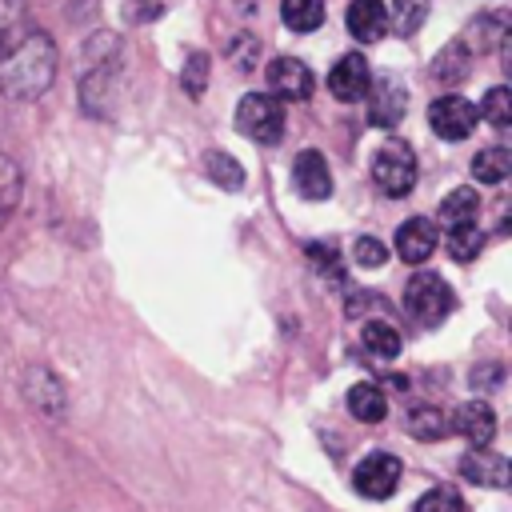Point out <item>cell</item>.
Returning a JSON list of instances; mask_svg holds the SVG:
<instances>
[{
	"label": "cell",
	"mask_w": 512,
	"mask_h": 512,
	"mask_svg": "<svg viewBox=\"0 0 512 512\" xmlns=\"http://www.w3.org/2000/svg\"><path fill=\"white\" fill-rule=\"evenodd\" d=\"M480 112H484V120H488L492 128H508V124H512V92H508V84L488 88Z\"/></svg>",
	"instance_id": "obj_29"
},
{
	"label": "cell",
	"mask_w": 512,
	"mask_h": 512,
	"mask_svg": "<svg viewBox=\"0 0 512 512\" xmlns=\"http://www.w3.org/2000/svg\"><path fill=\"white\" fill-rule=\"evenodd\" d=\"M456 308V292L448 288V280L440 272H412L408 284H404V312L424 324V328H436L448 320V312Z\"/></svg>",
	"instance_id": "obj_3"
},
{
	"label": "cell",
	"mask_w": 512,
	"mask_h": 512,
	"mask_svg": "<svg viewBox=\"0 0 512 512\" xmlns=\"http://www.w3.org/2000/svg\"><path fill=\"white\" fill-rule=\"evenodd\" d=\"M124 80V52L116 32H96L84 44V76H80V104L88 116H112Z\"/></svg>",
	"instance_id": "obj_2"
},
{
	"label": "cell",
	"mask_w": 512,
	"mask_h": 512,
	"mask_svg": "<svg viewBox=\"0 0 512 512\" xmlns=\"http://www.w3.org/2000/svg\"><path fill=\"white\" fill-rule=\"evenodd\" d=\"M468 68H472V52H468L460 40H452V44L432 60V80H440V84H460V80H468Z\"/></svg>",
	"instance_id": "obj_22"
},
{
	"label": "cell",
	"mask_w": 512,
	"mask_h": 512,
	"mask_svg": "<svg viewBox=\"0 0 512 512\" xmlns=\"http://www.w3.org/2000/svg\"><path fill=\"white\" fill-rule=\"evenodd\" d=\"M428 4H432V0H396V4L388 8V28H396L400 36H412V32L424 24Z\"/></svg>",
	"instance_id": "obj_28"
},
{
	"label": "cell",
	"mask_w": 512,
	"mask_h": 512,
	"mask_svg": "<svg viewBox=\"0 0 512 512\" xmlns=\"http://www.w3.org/2000/svg\"><path fill=\"white\" fill-rule=\"evenodd\" d=\"M280 20L292 32H312L324 24V0H280Z\"/></svg>",
	"instance_id": "obj_24"
},
{
	"label": "cell",
	"mask_w": 512,
	"mask_h": 512,
	"mask_svg": "<svg viewBox=\"0 0 512 512\" xmlns=\"http://www.w3.org/2000/svg\"><path fill=\"white\" fill-rule=\"evenodd\" d=\"M348 32L360 44H376L388 32V4L384 0H348Z\"/></svg>",
	"instance_id": "obj_15"
},
{
	"label": "cell",
	"mask_w": 512,
	"mask_h": 512,
	"mask_svg": "<svg viewBox=\"0 0 512 512\" xmlns=\"http://www.w3.org/2000/svg\"><path fill=\"white\" fill-rule=\"evenodd\" d=\"M228 60H232L240 72H252V68H256V60H260V40H256V36H248V32H240V36L232 40V48H228Z\"/></svg>",
	"instance_id": "obj_32"
},
{
	"label": "cell",
	"mask_w": 512,
	"mask_h": 512,
	"mask_svg": "<svg viewBox=\"0 0 512 512\" xmlns=\"http://www.w3.org/2000/svg\"><path fill=\"white\" fill-rule=\"evenodd\" d=\"M500 364H476V372L468 376L472 380V388H492V384H500Z\"/></svg>",
	"instance_id": "obj_35"
},
{
	"label": "cell",
	"mask_w": 512,
	"mask_h": 512,
	"mask_svg": "<svg viewBox=\"0 0 512 512\" xmlns=\"http://www.w3.org/2000/svg\"><path fill=\"white\" fill-rule=\"evenodd\" d=\"M436 240H440V232H436V224L428 216H408L396 228V256L416 268V264H424L436 252Z\"/></svg>",
	"instance_id": "obj_12"
},
{
	"label": "cell",
	"mask_w": 512,
	"mask_h": 512,
	"mask_svg": "<svg viewBox=\"0 0 512 512\" xmlns=\"http://www.w3.org/2000/svg\"><path fill=\"white\" fill-rule=\"evenodd\" d=\"M412 512H468V504H464V496L456 488H432V492H424L416 500Z\"/></svg>",
	"instance_id": "obj_30"
},
{
	"label": "cell",
	"mask_w": 512,
	"mask_h": 512,
	"mask_svg": "<svg viewBox=\"0 0 512 512\" xmlns=\"http://www.w3.org/2000/svg\"><path fill=\"white\" fill-rule=\"evenodd\" d=\"M236 128L256 144H280L284 136V108L272 92H248L236 104Z\"/></svg>",
	"instance_id": "obj_5"
},
{
	"label": "cell",
	"mask_w": 512,
	"mask_h": 512,
	"mask_svg": "<svg viewBox=\"0 0 512 512\" xmlns=\"http://www.w3.org/2000/svg\"><path fill=\"white\" fill-rule=\"evenodd\" d=\"M132 12H140L136 20H152V16H160V4H148L144 0V4H132Z\"/></svg>",
	"instance_id": "obj_36"
},
{
	"label": "cell",
	"mask_w": 512,
	"mask_h": 512,
	"mask_svg": "<svg viewBox=\"0 0 512 512\" xmlns=\"http://www.w3.org/2000/svg\"><path fill=\"white\" fill-rule=\"evenodd\" d=\"M508 172H512V152H508L504 144L480 148V152L472 156V176H476L480 184H504Z\"/></svg>",
	"instance_id": "obj_21"
},
{
	"label": "cell",
	"mask_w": 512,
	"mask_h": 512,
	"mask_svg": "<svg viewBox=\"0 0 512 512\" xmlns=\"http://www.w3.org/2000/svg\"><path fill=\"white\" fill-rule=\"evenodd\" d=\"M352 264H360V268H384L388 264V244L376 240V236H360L352 244Z\"/></svg>",
	"instance_id": "obj_31"
},
{
	"label": "cell",
	"mask_w": 512,
	"mask_h": 512,
	"mask_svg": "<svg viewBox=\"0 0 512 512\" xmlns=\"http://www.w3.org/2000/svg\"><path fill=\"white\" fill-rule=\"evenodd\" d=\"M448 428H456L472 448H484V444L492 440V432H496V412L488 408V400H464V404L452 412Z\"/></svg>",
	"instance_id": "obj_14"
},
{
	"label": "cell",
	"mask_w": 512,
	"mask_h": 512,
	"mask_svg": "<svg viewBox=\"0 0 512 512\" xmlns=\"http://www.w3.org/2000/svg\"><path fill=\"white\" fill-rule=\"evenodd\" d=\"M440 224L444 228H456V224H472L480 216V196L476 188H452L444 200H440Z\"/></svg>",
	"instance_id": "obj_20"
},
{
	"label": "cell",
	"mask_w": 512,
	"mask_h": 512,
	"mask_svg": "<svg viewBox=\"0 0 512 512\" xmlns=\"http://www.w3.org/2000/svg\"><path fill=\"white\" fill-rule=\"evenodd\" d=\"M348 412H352L356 420H364V424H380V420L388 416V396H384V388L372 384V380L352 384V388H348Z\"/></svg>",
	"instance_id": "obj_19"
},
{
	"label": "cell",
	"mask_w": 512,
	"mask_h": 512,
	"mask_svg": "<svg viewBox=\"0 0 512 512\" xmlns=\"http://www.w3.org/2000/svg\"><path fill=\"white\" fill-rule=\"evenodd\" d=\"M404 424H408V432L416 440H440V436H448V416L436 404H412L408 416H404Z\"/></svg>",
	"instance_id": "obj_23"
},
{
	"label": "cell",
	"mask_w": 512,
	"mask_h": 512,
	"mask_svg": "<svg viewBox=\"0 0 512 512\" xmlns=\"http://www.w3.org/2000/svg\"><path fill=\"white\" fill-rule=\"evenodd\" d=\"M24 396H28L44 416H60V412L68 408L64 384H60L56 372H48V368H28V372H24Z\"/></svg>",
	"instance_id": "obj_16"
},
{
	"label": "cell",
	"mask_w": 512,
	"mask_h": 512,
	"mask_svg": "<svg viewBox=\"0 0 512 512\" xmlns=\"http://www.w3.org/2000/svg\"><path fill=\"white\" fill-rule=\"evenodd\" d=\"M308 260L320 268V272H328V276H340V252H336V244H308Z\"/></svg>",
	"instance_id": "obj_34"
},
{
	"label": "cell",
	"mask_w": 512,
	"mask_h": 512,
	"mask_svg": "<svg viewBox=\"0 0 512 512\" xmlns=\"http://www.w3.org/2000/svg\"><path fill=\"white\" fill-rule=\"evenodd\" d=\"M480 248H484V232H480L476 220H472V224H456V228H448V256H452V260L468 264V260L480 256Z\"/></svg>",
	"instance_id": "obj_27"
},
{
	"label": "cell",
	"mask_w": 512,
	"mask_h": 512,
	"mask_svg": "<svg viewBox=\"0 0 512 512\" xmlns=\"http://www.w3.org/2000/svg\"><path fill=\"white\" fill-rule=\"evenodd\" d=\"M292 184L304 200H328L332 196V172H328V160L316 152V148H304L296 152L292 160Z\"/></svg>",
	"instance_id": "obj_11"
},
{
	"label": "cell",
	"mask_w": 512,
	"mask_h": 512,
	"mask_svg": "<svg viewBox=\"0 0 512 512\" xmlns=\"http://www.w3.org/2000/svg\"><path fill=\"white\" fill-rule=\"evenodd\" d=\"M400 460L392 452H368L356 468H352V488L364 496V500H388L396 488H400Z\"/></svg>",
	"instance_id": "obj_6"
},
{
	"label": "cell",
	"mask_w": 512,
	"mask_h": 512,
	"mask_svg": "<svg viewBox=\"0 0 512 512\" xmlns=\"http://www.w3.org/2000/svg\"><path fill=\"white\" fill-rule=\"evenodd\" d=\"M204 172L212 176V184H220V188H228V192L244 188V168H240L228 152H220V148L204 152Z\"/></svg>",
	"instance_id": "obj_26"
},
{
	"label": "cell",
	"mask_w": 512,
	"mask_h": 512,
	"mask_svg": "<svg viewBox=\"0 0 512 512\" xmlns=\"http://www.w3.org/2000/svg\"><path fill=\"white\" fill-rule=\"evenodd\" d=\"M264 80H268V88H272L276 100H308L312 88H316L312 68H308L304 60H296V56H276V60H268Z\"/></svg>",
	"instance_id": "obj_8"
},
{
	"label": "cell",
	"mask_w": 512,
	"mask_h": 512,
	"mask_svg": "<svg viewBox=\"0 0 512 512\" xmlns=\"http://www.w3.org/2000/svg\"><path fill=\"white\" fill-rule=\"evenodd\" d=\"M372 180L384 196H408L416 188V152L404 140H384L372 156Z\"/></svg>",
	"instance_id": "obj_4"
},
{
	"label": "cell",
	"mask_w": 512,
	"mask_h": 512,
	"mask_svg": "<svg viewBox=\"0 0 512 512\" xmlns=\"http://www.w3.org/2000/svg\"><path fill=\"white\" fill-rule=\"evenodd\" d=\"M504 40H508V20H504V12H480L464 32H460V44L476 56V52H496V48H504Z\"/></svg>",
	"instance_id": "obj_17"
},
{
	"label": "cell",
	"mask_w": 512,
	"mask_h": 512,
	"mask_svg": "<svg viewBox=\"0 0 512 512\" xmlns=\"http://www.w3.org/2000/svg\"><path fill=\"white\" fill-rule=\"evenodd\" d=\"M360 344H364L376 360H396L400 348H404V336H400V328H396L392 320L376 316V320H368V324L360 328Z\"/></svg>",
	"instance_id": "obj_18"
},
{
	"label": "cell",
	"mask_w": 512,
	"mask_h": 512,
	"mask_svg": "<svg viewBox=\"0 0 512 512\" xmlns=\"http://www.w3.org/2000/svg\"><path fill=\"white\" fill-rule=\"evenodd\" d=\"M56 80V44L24 0H0V96L36 100Z\"/></svg>",
	"instance_id": "obj_1"
},
{
	"label": "cell",
	"mask_w": 512,
	"mask_h": 512,
	"mask_svg": "<svg viewBox=\"0 0 512 512\" xmlns=\"http://www.w3.org/2000/svg\"><path fill=\"white\" fill-rule=\"evenodd\" d=\"M180 80H184V92H188V96H200L204 84H208V56H204V52H192Z\"/></svg>",
	"instance_id": "obj_33"
},
{
	"label": "cell",
	"mask_w": 512,
	"mask_h": 512,
	"mask_svg": "<svg viewBox=\"0 0 512 512\" xmlns=\"http://www.w3.org/2000/svg\"><path fill=\"white\" fill-rule=\"evenodd\" d=\"M368 120L376 128H396L408 112V88L396 76H380L376 84H368Z\"/></svg>",
	"instance_id": "obj_10"
},
{
	"label": "cell",
	"mask_w": 512,
	"mask_h": 512,
	"mask_svg": "<svg viewBox=\"0 0 512 512\" xmlns=\"http://www.w3.org/2000/svg\"><path fill=\"white\" fill-rule=\"evenodd\" d=\"M20 188H24V176H20L16 160L0 152V228H4V224L12 220V212H16V204H20Z\"/></svg>",
	"instance_id": "obj_25"
},
{
	"label": "cell",
	"mask_w": 512,
	"mask_h": 512,
	"mask_svg": "<svg viewBox=\"0 0 512 512\" xmlns=\"http://www.w3.org/2000/svg\"><path fill=\"white\" fill-rule=\"evenodd\" d=\"M476 120H480L476 104L464 100V96H456V92L436 96V100L428 104V128H432L440 140H464V136H472Z\"/></svg>",
	"instance_id": "obj_7"
},
{
	"label": "cell",
	"mask_w": 512,
	"mask_h": 512,
	"mask_svg": "<svg viewBox=\"0 0 512 512\" xmlns=\"http://www.w3.org/2000/svg\"><path fill=\"white\" fill-rule=\"evenodd\" d=\"M368 84H372V72H368V60L360 52H344L332 68H328V92L340 100V104H356L368 96Z\"/></svg>",
	"instance_id": "obj_9"
},
{
	"label": "cell",
	"mask_w": 512,
	"mask_h": 512,
	"mask_svg": "<svg viewBox=\"0 0 512 512\" xmlns=\"http://www.w3.org/2000/svg\"><path fill=\"white\" fill-rule=\"evenodd\" d=\"M460 476L468 484H480V488H508V460L500 452H488V444L468 448L460 456Z\"/></svg>",
	"instance_id": "obj_13"
}]
</instances>
